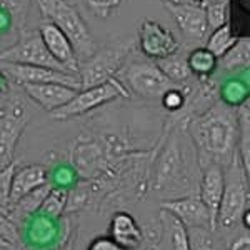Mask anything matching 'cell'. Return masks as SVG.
Masks as SVG:
<instances>
[{"mask_svg": "<svg viewBox=\"0 0 250 250\" xmlns=\"http://www.w3.org/2000/svg\"><path fill=\"white\" fill-rule=\"evenodd\" d=\"M182 124L195 145L200 167L217 164L222 168H227L239 157L237 108L227 107L217 100L202 114L193 115Z\"/></svg>", "mask_w": 250, "mask_h": 250, "instance_id": "cell-1", "label": "cell"}, {"mask_svg": "<svg viewBox=\"0 0 250 250\" xmlns=\"http://www.w3.org/2000/svg\"><path fill=\"white\" fill-rule=\"evenodd\" d=\"M42 19L52 22L70 42L79 63L97 50L94 35L74 3L68 0H37Z\"/></svg>", "mask_w": 250, "mask_h": 250, "instance_id": "cell-2", "label": "cell"}, {"mask_svg": "<svg viewBox=\"0 0 250 250\" xmlns=\"http://www.w3.org/2000/svg\"><path fill=\"white\" fill-rule=\"evenodd\" d=\"M132 50V40H115L97 48L87 60L79 63L80 88L102 85L110 79H115Z\"/></svg>", "mask_w": 250, "mask_h": 250, "instance_id": "cell-3", "label": "cell"}, {"mask_svg": "<svg viewBox=\"0 0 250 250\" xmlns=\"http://www.w3.org/2000/svg\"><path fill=\"white\" fill-rule=\"evenodd\" d=\"M249 177L245 175L239 157L224 172V193L217 210V229H232L249 208Z\"/></svg>", "mask_w": 250, "mask_h": 250, "instance_id": "cell-4", "label": "cell"}, {"mask_svg": "<svg viewBox=\"0 0 250 250\" xmlns=\"http://www.w3.org/2000/svg\"><path fill=\"white\" fill-rule=\"evenodd\" d=\"M154 180L157 188L187 190L188 185H190L187 162L184 160L177 128H172V134L167 137L164 148L160 150L155 165Z\"/></svg>", "mask_w": 250, "mask_h": 250, "instance_id": "cell-5", "label": "cell"}, {"mask_svg": "<svg viewBox=\"0 0 250 250\" xmlns=\"http://www.w3.org/2000/svg\"><path fill=\"white\" fill-rule=\"evenodd\" d=\"M128 92L119 79H110L102 85H95L90 88H80L74 99L63 107L57 108L50 114L54 120H68L74 117L88 114L104 104H108L115 99H128Z\"/></svg>", "mask_w": 250, "mask_h": 250, "instance_id": "cell-6", "label": "cell"}, {"mask_svg": "<svg viewBox=\"0 0 250 250\" xmlns=\"http://www.w3.org/2000/svg\"><path fill=\"white\" fill-rule=\"evenodd\" d=\"M127 92H134L142 99H160L168 88L177 87L172 83L154 62H132L125 68H120L117 77Z\"/></svg>", "mask_w": 250, "mask_h": 250, "instance_id": "cell-7", "label": "cell"}, {"mask_svg": "<svg viewBox=\"0 0 250 250\" xmlns=\"http://www.w3.org/2000/svg\"><path fill=\"white\" fill-rule=\"evenodd\" d=\"M0 62L20 63V65H34V67H47L55 70L67 72L60 63L54 60L47 52L42 39L39 35V30H20V37L12 47L0 52Z\"/></svg>", "mask_w": 250, "mask_h": 250, "instance_id": "cell-8", "label": "cell"}, {"mask_svg": "<svg viewBox=\"0 0 250 250\" xmlns=\"http://www.w3.org/2000/svg\"><path fill=\"white\" fill-rule=\"evenodd\" d=\"M0 72L10 79L17 85H29V83H59L74 90H80V79L77 74L47 67L20 65V63L0 62Z\"/></svg>", "mask_w": 250, "mask_h": 250, "instance_id": "cell-9", "label": "cell"}, {"mask_svg": "<svg viewBox=\"0 0 250 250\" xmlns=\"http://www.w3.org/2000/svg\"><path fill=\"white\" fill-rule=\"evenodd\" d=\"M110 147L107 139L99 140L94 137H77L72 147V167L79 177L83 179H95L100 172H105L107 157Z\"/></svg>", "mask_w": 250, "mask_h": 250, "instance_id": "cell-10", "label": "cell"}, {"mask_svg": "<svg viewBox=\"0 0 250 250\" xmlns=\"http://www.w3.org/2000/svg\"><path fill=\"white\" fill-rule=\"evenodd\" d=\"M139 47L147 59L162 60L177 54L180 48L179 40L168 29L155 20H144L139 27Z\"/></svg>", "mask_w": 250, "mask_h": 250, "instance_id": "cell-11", "label": "cell"}, {"mask_svg": "<svg viewBox=\"0 0 250 250\" xmlns=\"http://www.w3.org/2000/svg\"><path fill=\"white\" fill-rule=\"evenodd\" d=\"M160 210L172 213L187 229H205V230L213 232L210 213L197 193L165 199L160 202Z\"/></svg>", "mask_w": 250, "mask_h": 250, "instance_id": "cell-12", "label": "cell"}, {"mask_svg": "<svg viewBox=\"0 0 250 250\" xmlns=\"http://www.w3.org/2000/svg\"><path fill=\"white\" fill-rule=\"evenodd\" d=\"M27 108L22 104H14L5 108V114L0 119V165L7 167L14 162V152L19 139L27 127Z\"/></svg>", "mask_w": 250, "mask_h": 250, "instance_id": "cell-13", "label": "cell"}, {"mask_svg": "<svg viewBox=\"0 0 250 250\" xmlns=\"http://www.w3.org/2000/svg\"><path fill=\"white\" fill-rule=\"evenodd\" d=\"M39 35L42 39L47 52L54 57L57 63H60L67 72L77 74L79 72V60L75 57V52L65 35L60 32L52 22L43 20L39 25Z\"/></svg>", "mask_w": 250, "mask_h": 250, "instance_id": "cell-14", "label": "cell"}, {"mask_svg": "<svg viewBox=\"0 0 250 250\" xmlns=\"http://www.w3.org/2000/svg\"><path fill=\"white\" fill-rule=\"evenodd\" d=\"M164 7L172 14L177 25L185 37L192 40H204L208 32L205 12L193 3H170L162 2Z\"/></svg>", "mask_w": 250, "mask_h": 250, "instance_id": "cell-15", "label": "cell"}, {"mask_svg": "<svg viewBox=\"0 0 250 250\" xmlns=\"http://www.w3.org/2000/svg\"><path fill=\"white\" fill-rule=\"evenodd\" d=\"M202 168V175H200V185H199V199L207 207L208 213L212 219L213 232L217 230V210L222 200V193H224V168L217 164H207Z\"/></svg>", "mask_w": 250, "mask_h": 250, "instance_id": "cell-16", "label": "cell"}, {"mask_svg": "<svg viewBox=\"0 0 250 250\" xmlns=\"http://www.w3.org/2000/svg\"><path fill=\"white\" fill-rule=\"evenodd\" d=\"M22 88L29 99L50 114L70 102L79 92L59 83H29V85H22Z\"/></svg>", "mask_w": 250, "mask_h": 250, "instance_id": "cell-17", "label": "cell"}, {"mask_svg": "<svg viewBox=\"0 0 250 250\" xmlns=\"http://www.w3.org/2000/svg\"><path fill=\"white\" fill-rule=\"evenodd\" d=\"M108 237L125 250L140 247L145 239L142 227L135 220V217L125 210H119L112 215L108 224Z\"/></svg>", "mask_w": 250, "mask_h": 250, "instance_id": "cell-18", "label": "cell"}, {"mask_svg": "<svg viewBox=\"0 0 250 250\" xmlns=\"http://www.w3.org/2000/svg\"><path fill=\"white\" fill-rule=\"evenodd\" d=\"M45 184H48V170L43 165L32 164L15 170L10 185L9 208L17 204L22 197H25L27 193H30L32 190H35V188L42 187Z\"/></svg>", "mask_w": 250, "mask_h": 250, "instance_id": "cell-19", "label": "cell"}, {"mask_svg": "<svg viewBox=\"0 0 250 250\" xmlns=\"http://www.w3.org/2000/svg\"><path fill=\"white\" fill-rule=\"evenodd\" d=\"M57 235V225H55V219L45 217L42 213H34L27 219V233L22 239V242L27 239L30 245L27 249L34 247H45L54 240Z\"/></svg>", "mask_w": 250, "mask_h": 250, "instance_id": "cell-20", "label": "cell"}, {"mask_svg": "<svg viewBox=\"0 0 250 250\" xmlns=\"http://www.w3.org/2000/svg\"><path fill=\"white\" fill-rule=\"evenodd\" d=\"M250 65V39L240 37L235 43L225 52L222 57L217 59V67L224 72L233 74V72H247Z\"/></svg>", "mask_w": 250, "mask_h": 250, "instance_id": "cell-21", "label": "cell"}, {"mask_svg": "<svg viewBox=\"0 0 250 250\" xmlns=\"http://www.w3.org/2000/svg\"><path fill=\"white\" fill-rule=\"evenodd\" d=\"M237 125H239V142H237V155L244 167L245 175L250 173V112L249 100L237 107Z\"/></svg>", "mask_w": 250, "mask_h": 250, "instance_id": "cell-22", "label": "cell"}, {"mask_svg": "<svg viewBox=\"0 0 250 250\" xmlns=\"http://www.w3.org/2000/svg\"><path fill=\"white\" fill-rule=\"evenodd\" d=\"M185 59L190 74L199 79H210L217 68V57L205 47L193 48Z\"/></svg>", "mask_w": 250, "mask_h": 250, "instance_id": "cell-23", "label": "cell"}, {"mask_svg": "<svg viewBox=\"0 0 250 250\" xmlns=\"http://www.w3.org/2000/svg\"><path fill=\"white\" fill-rule=\"evenodd\" d=\"M162 213V225L164 230L167 232L168 245L170 250H190V235H188V229L172 213L160 210Z\"/></svg>", "mask_w": 250, "mask_h": 250, "instance_id": "cell-24", "label": "cell"}, {"mask_svg": "<svg viewBox=\"0 0 250 250\" xmlns=\"http://www.w3.org/2000/svg\"><path fill=\"white\" fill-rule=\"evenodd\" d=\"M155 65L159 67V70L162 72L172 83H175V85H184V83L192 77L190 70H188V67H187V59L179 54H173L167 59L157 60Z\"/></svg>", "mask_w": 250, "mask_h": 250, "instance_id": "cell-25", "label": "cell"}, {"mask_svg": "<svg viewBox=\"0 0 250 250\" xmlns=\"http://www.w3.org/2000/svg\"><path fill=\"white\" fill-rule=\"evenodd\" d=\"M67 199H68V190L59 188V187H52L50 190H48L47 197L43 199V202L40 205L37 213H42V215L57 220L65 213Z\"/></svg>", "mask_w": 250, "mask_h": 250, "instance_id": "cell-26", "label": "cell"}, {"mask_svg": "<svg viewBox=\"0 0 250 250\" xmlns=\"http://www.w3.org/2000/svg\"><path fill=\"white\" fill-rule=\"evenodd\" d=\"M235 40H237V37L232 34L230 23L227 22L225 25H222L217 30L212 32V35L208 37L207 43H205V48L210 50L212 54L219 59L233 45V43H235Z\"/></svg>", "mask_w": 250, "mask_h": 250, "instance_id": "cell-27", "label": "cell"}, {"mask_svg": "<svg viewBox=\"0 0 250 250\" xmlns=\"http://www.w3.org/2000/svg\"><path fill=\"white\" fill-rule=\"evenodd\" d=\"M219 97L222 104H225L227 107L237 108L249 100V87L247 83H242L240 80H229L220 88Z\"/></svg>", "mask_w": 250, "mask_h": 250, "instance_id": "cell-28", "label": "cell"}, {"mask_svg": "<svg viewBox=\"0 0 250 250\" xmlns=\"http://www.w3.org/2000/svg\"><path fill=\"white\" fill-rule=\"evenodd\" d=\"M0 242L5 244L10 250H19L22 247V235L17 224L3 210H0Z\"/></svg>", "mask_w": 250, "mask_h": 250, "instance_id": "cell-29", "label": "cell"}, {"mask_svg": "<svg viewBox=\"0 0 250 250\" xmlns=\"http://www.w3.org/2000/svg\"><path fill=\"white\" fill-rule=\"evenodd\" d=\"M190 90H192L190 87H185V85H177V87L168 88V90L160 97L164 108L172 112V114H180V112L184 110L185 104H187Z\"/></svg>", "mask_w": 250, "mask_h": 250, "instance_id": "cell-30", "label": "cell"}, {"mask_svg": "<svg viewBox=\"0 0 250 250\" xmlns=\"http://www.w3.org/2000/svg\"><path fill=\"white\" fill-rule=\"evenodd\" d=\"M30 7V0H2V9L9 14L12 22L22 30L23 22L27 19Z\"/></svg>", "mask_w": 250, "mask_h": 250, "instance_id": "cell-31", "label": "cell"}, {"mask_svg": "<svg viewBox=\"0 0 250 250\" xmlns=\"http://www.w3.org/2000/svg\"><path fill=\"white\" fill-rule=\"evenodd\" d=\"M17 170V162H12L7 167L0 168V210H9V197H10V185L12 177Z\"/></svg>", "mask_w": 250, "mask_h": 250, "instance_id": "cell-32", "label": "cell"}, {"mask_svg": "<svg viewBox=\"0 0 250 250\" xmlns=\"http://www.w3.org/2000/svg\"><path fill=\"white\" fill-rule=\"evenodd\" d=\"M79 180L77 172L74 170V167L70 165H60L52 172V187H59V188H67L70 185H75Z\"/></svg>", "mask_w": 250, "mask_h": 250, "instance_id": "cell-33", "label": "cell"}, {"mask_svg": "<svg viewBox=\"0 0 250 250\" xmlns=\"http://www.w3.org/2000/svg\"><path fill=\"white\" fill-rule=\"evenodd\" d=\"M227 9H229V3H217V5H210L204 9L207 25L208 29H212V32L227 23Z\"/></svg>", "mask_w": 250, "mask_h": 250, "instance_id": "cell-34", "label": "cell"}, {"mask_svg": "<svg viewBox=\"0 0 250 250\" xmlns=\"http://www.w3.org/2000/svg\"><path fill=\"white\" fill-rule=\"evenodd\" d=\"M190 235V250H217L210 230L205 229H192Z\"/></svg>", "mask_w": 250, "mask_h": 250, "instance_id": "cell-35", "label": "cell"}, {"mask_svg": "<svg viewBox=\"0 0 250 250\" xmlns=\"http://www.w3.org/2000/svg\"><path fill=\"white\" fill-rule=\"evenodd\" d=\"M85 2L87 7L94 12L97 17L107 19L114 14L115 9H119L122 0H85Z\"/></svg>", "mask_w": 250, "mask_h": 250, "instance_id": "cell-36", "label": "cell"}, {"mask_svg": "<svg viewBox=\"0 0 250 250\" xmlns=\"http://www.w3.org/2000/svg\"><path fill=\"white\" fill-rule=\"evenodd\" d=\"M87 250H125V249L120 247V245L112 240L108 235H100V237H95V239L88 244Z\"/></svg>", "mask_w": 250, "mask_h": 250, "instance_id": "cell-37", "label": "cell"}, {"mask_svg": "<svg viewBox=\"0 0 250 250\" xmlns=\"http://www.w3.org/2000/svg\"><path fill=\"white\" fill-rule=\"evenodd\" d=\"M185 3H193L200 9H205V7L217 5V3H229V0H187Z\"/></svg>", "mask_w": 250, "mask_h": 250, "instance_id": "cell-38", "label": "cell"}, {"mask_svg": "<svg viewBox=\"0 0 250 250\" xmlns=\"http://www.w3.org/2000/svg\"><path fill=\"white\" fill-rule=\"evenodd\" d=\"M247 247H249V235L245 233V235L242 237V239L233 242L230 250H244V249H247Z\"/></svg>", "mask_w": 250, "mask_h": 250, "instance_id": "cell-39", "label": "cell"}, {"mask_svg": "<svg viewBox=\"0 0 250 250\" xmlns=\"http://www.w3.org/2000/svg\"><path fill=\"white\" fill-rule=\"evenodd\" d=\"M240 220H242V224H244L245 230H249V227H250V210H249V208H245V212L242 213Z\"/></svg>", "mask_w": 250, "mask_h": 250, "instance_id": "cell-40", "label": "cell"}, {"mask_svg": "<svg viewBox=\"0 0 250 250\" xmlns=\"http://www.w3.org/2000/svg\"><path fill=\"white\" fill-rule=\"evenodd\" d=\"M164 2H170V3H185L187 0H164Z\"/></svg>", "mask_w": 250, "mask_h": 250, "instance_id": "cell-41", "label": "cell"}, {"mask_svg": "<svg viewBox=\"0 0 250 250\" xmlns=\"http://www.w3.org/2000/svg\"><path fill=\"white\" fill-rule=\"evenodd\" d=\"M3 114H5V108H3L2 105H0V119L3 117Z\"/></svg>", "mask_w": 250, "mask_h": 250, "instance_id": "cell-42", "label": "cell"}, {"mask_svg": "<svg viewBox=\"0 0 250 250\" xmlns=\"http://www.w3.org/2000/svg\"><path fill=\"white\" fill-rule=\"evenodd\" d=\"M19 250H32V249H27V247H20Z\"/></svg>", "mask_w": 250, "mask_h": 250, "instance_id": "cell-43", "label": "cell"}, {"mask_svg": "<svg viewBox=\"0 0 250 250\" xmlns=\"http://www.w3.org/2000/svg\"><path fill=\"white\" fill-rule=\"evenodd\" d=\"M148 250H152V249H148Z\"/></svg>", "mask_w": 250, "mask_h": 250, "instance_id": "cell-44", "label": "cell"}]
</instances>
